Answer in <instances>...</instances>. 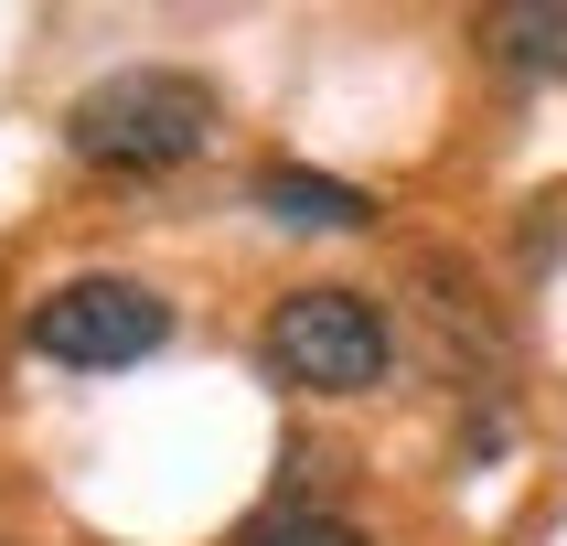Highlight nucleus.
Here are the masks:
<instances>
[{
    "instance_id": "20e7f679",
    "label": "nucleus",
    "mask_w": 567,
    "mask_h": 546,
    "mask_svg": "<svg viewBox=\"0 0 567 546\" xmlns=\"http://www.w3.org/2000/svg\"><path fill=\"white\" fill-rule=\"evenodd\" d=\"M417 332H429L450 385H482V364H504V321L482 311V289H472L461 257H417Z\"/></svg>"
},
{
    "instance_id": "423d86ee",
    "label": "nucleus",
    "mask_w": 567,
    "mask_h": 546,
    "mask_svg": "<svg viewBox=\"0 0 567 546\" xmlns=\"http://www.w3.org/2000/svg\"><path fill=\"white\" fill-rule=\"evenodd\" d=\"M482 54L514 64V75L567 86V0H504V11H482Z\"/></svg>"
},
{
    "instance_id": "39448f33",
    "label": "nucleus",
    "mask_w": 567,
    "mask_h": 546,
    "mask_svg": "<svg viewBox=\"0 0 567 546\" xmlns=\"http://www.w3.org/2000/svg\"><path fill=\"white\" fill-rule=\"evenodd\" d=\"M247 193L268 225H300V236H364L375 225V193L343 183V172H311V161H268Z\"/></svg>"
},
{
    "instance_id": "f03ea898",
    "label": "nucleus",
    "mask_w": 567,
    "mask_h": 546,
    "mask_svg": "<svg viewBox=\"0 0 567 546\" xmlns=\"http://www.w3.org/2000/svg\"><path fill=\"white\" fill-rule=\"evenodd\" d=\"M257 353L300 396H364L396 364V332H385V311L364 289H289L279 311H268V332H257Z\"/></svg>"
},
{
    "instance_id": "7ed1b4c3",
    "label": "nucleus",
    "mask_w": 567,
    "mask_h": 546,
    "mask_svg": "<svg viewBox=\"0 0 567 546\" xmlns=\"http://www.w3.org/2000/svg\"><path fill=\"white\" fill-rule=\"evenodd\" d=\"M32 353L64 364V375H118L140 353L172 343V300L151 279H118V268H96V279H64L54 300H32Z\"/></svg>"
},
{
    "instance_id": "0eeeda50",
    "label": "nucleus",
    "mask_w": 567,
    "mask_h": 546,
    "mask_svg": "<svg viewBox=\"0 0 567 546\" xmlns=\"http://www.w3.org/2000/svg\"><path fill=\"white\" fill-rule=\"evenodd\" d=\"M236 546H375L364 525H343V514H311V504H279V514H257Z\"/></svg>"
},
{
    "instance_id": "f257e3e1",
    "label": "nucleus",
    "mask_w": 567,
    "mask_h": 546,
    "mask_svg": "<svg viewBox=\"0 0 567 546\" xmlns=\"http://www.w3.org/2000/svg\"><path fill=\"white\" fill-rule=\"evenodd\" d=\"M215 128H225V107H215L204 75H183V64H118V75H96L64 107V151L86 172H183Z\"/></svg>"
}]
</instances>
